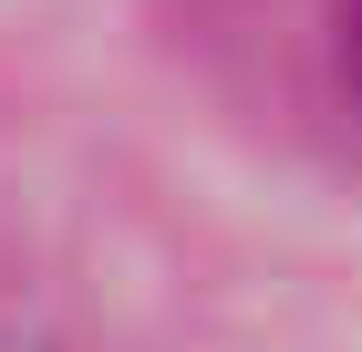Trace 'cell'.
Here are the masks:
<instances>
[{
  "label": "cell",
  "mask_w": 362,
  "mask_h": 352,
  "mask_svg": "<svg viewBox=\"0 0 362 352\" xmlns=\"http://www.w3.org/2000/svg\"><path fill=\"white\" fill-rule=\"evenodd\" d=\"M332 73H341V93L362 104V0H341V11H332Z\"/></svg>",
  "instance_id": "cell-1"
},
{
  "label": "cell",
  "mask_w": 362,
  "mask_h": 352,
  "mask_svg": "<svg viewBox=\"0 0 362 352\" xmlns=\"http://www.w3.org/2000/svg\"><path fill=\"white\" fill-rule=\"evenodd\" d=\"M11 352H31V342H11Z\"/></svg>",
  "instance_id": "cell-2"
}]
</instances>
